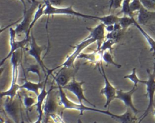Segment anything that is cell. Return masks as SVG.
I'll return each mask as SVG.
<instances>
[{"label":"cell","mask_w":155,"mask_h":123,"mask_svg":"<svg viewBox=\"0 0 155 123\" xmlns=\"http://www.w3.org/2000/svg\"><path fill=\"white\" fill-rule=\"evenodd\" d=\"M96 41L91 38L90 36H87L86 38H85L84 40L77 44L74 47H73L74 51L72 52V53L70 55H68L67 58L65 61L61 64V65L56 67L55 68L48 69L47 70V75H50L52 74L53 71L55 70L58 69V68L62 67H74V62L76 59L78 58L79 55L82 53V50H84L86 47L89 46L90 44L95 42Z\"/></svg>","instance_id":"6da1fadb"},{"label":"cell","mask_w":155,"mask_h":123,"mask_svg":"<svg viewBox=\"0 0 155 123\" xmlns=\"http://www.w3.org/2000/svg\"><path fill=\"white\" fill-rule=\"evenodd\" d=\"M18 61L19 57L18 51L15 52L10 58L12 64V81L10 88L5 91L1 92V98L9 97L10 99H14L18 91L20 89V85L18 84L17 80L18 76Z\"/></svg>","instance_id":"7a4b0ae2"},{"label":"cell","mask_w":155,"mask_h":123,"mask_svg":"<svg viewBox=\"0 0 155 123\" xmlns=\"http://www.w3.org/2000/svg\"><path fill=\"white\" fill-rule=\"evenodd\" d=\"M45 4V7L44 9V15H47L48 18L50 15H65L74 16L77 17L84 18L89 19H96V16H92L90 15L83 14L80 12L75 11L73 8V4H71L70 6L65 7H56L53 6L48 1L44 2Z\"/></svg>","instance_id":"3957f363"},{"label":"cell","mask_w":155,"mask_h":123,"mask_svg":"<svg viewBox=\"0 0 155 123\" xmlns=\"http://www.w3.org/2000/svg\"><path fill=\"white\" fill-rule=\"evenodd\" d=\"M41 3V1L37 0H31V3L30 4V7L26 10H24L21 22L18 24L15 28L16 35H19L23 33H24L25 35L27 34L30 25L33 21L35 13Z\"/></svg>","instance_id":"277c9868"},{"label":"cell","mask_w":155,"mask_h":123,"mask_svg":"<svg viewBox=\"0 0 155 123\" xmlns=\"http://www.w3.org/2000/svg\"><path fill=\"white\" fill-rule=\"evenodd\" d=\"M148 79L144 80L143 84L146 85V96L148 98V104L144 113L141 116V119L139 120V123H140L147 116L150 111L153 107H155L154 105V95H155V71L153 70V72H151L150 70H147Z\"/></svg>","instance_id":"5b68a950"},{"label":"cell","mask_w":155,"mask_h":123,"mask_svg":"<svg viewBox=\"0 0 155 123\" xmlns=\"http://www.w3.org/2000/svg\"><path fill=\"white\" fill-rule=\"evenodd\" d=\"M59 90V104H61L64 109H70V110H76L80 111V115L83 114L84 111H91L94 112H97L102 113V110L100 109L96 108L95 107H90L84 105L83 104H81L79 103H76L70 101L67 96H66L64 89L61 86H58Z\"/></svg>","instance_id":"8992f818"},{"label":"cell","mask_w":155,"mask_h":123,"mask_svg":"<svg viewBox=\"0 0 155 123\" xmlns=\"http://www.w3.org/2000/svg\"><path fill=\"white\" fill-rule=\"evenodd\" d=\"M97 67L104 79V87L101 90L100 93L104 95L106 98V102L104 105V108H107L110 105L111 101L116 99L117 90L110 83V81L107 78L102 62L100 63L99 65L97 66Z\"/></svg>","instance_id":"52a82bcc"},{"label":"cell","mask_w":155,"mask_h":123,"mask_svg":"<svg viewBox=\"0 0 155 123\" xmlns=\"http://www.w3.org/2000/svg\"><path fill=\"white\" fill-rule=\"evenodd\" d=\"M79 70V66L78 67H62L55 76L53 74L54 80L56 81L58 86L63 87L68 84L74 78Z\"/></svg>","instance_id":"ba28073f"},{"label":"cell","mask_w":155,"mask_h":123,"mask_svg":"<svg viewBox=\"0 0 155 123\" xmlns=\"http://www.w3.org/2000/svg\"><path fill=\"white\" fill-rule=\"evenodd\" d=\"M30 48L28 51V53L29 55L32 56L36 60V61L37 62V63L38 64V65L40 66L42 70L44 73L45 76H46L47 75V70L48 69L45 66L43 62V60L41 58L42 52L46 49V47L40 46L38 45L32 32H31V33H30Z\"/></svg>","instance_id":"9c48e42d"},{"label":"cell","mask_w":155,"mask_h":123,"mask_svg":"<svg viewBox=\"0 0 155 123\" xmlns=\"http://www.w3.org/2000/svg\"><path fill=\"white\" fill-rule=\"evenodd\" d=\"M9 33H10V52H8V55L1 60V64H0L1 67L4 64V63L8 59L11 58L12 55L15 52L18 51V50L19 48H24L25 45L27 44V43L30 41V38L28 39V38H27L26 37H25V38L22 40L16 41L15 39V38H16V35H16L15 29H13L12 27H10V28H9Z\"/></svg>","instance_id":"30bf717a"},{"label":"cell","mask_w":155,"mask_h":123,"mask_svg":"<svg viewBox=\"0 0 155 123\" xmlns=\"http://www.w3.org/2000/svg\"><path fill=\"white\" fill-rule=\"evenodd\" d=\"M53 87H51L49 90L42 108L43 113L47 116L56 113L58 108V105L60 104L58 102L57 98L59 95V90L56 92L53 91Z\"/></svg>","instance_id":"8fae6325"},{"label":"cell","mask_w":155,"mask_h":123,"mask_svg":"<svg viewBox=\"0 0 155 123\" xmlns=\"http://www.w3.org/2000/svg\"><path fill=\"white\" fill-rule=\"evenodd\" d=\"M85 83L84 81L78 82L75 79V78H74L68 84L62 87L63 89L67 90L73 93L76 97L77 98L79 103L81 104H82V101H85L87 103H88L91 106L95 107L96 105L90 102L85 96L84 94V90L82 87V85Z\"/></svg>","instance_id":"7c38bea8"},{"label":"cell","mask_w":155,"mask_h":123,"mask_svg":"<svg viewBox=\"0 0 155 123\" xmlns=\"http://www.w3.org/2000/svg\"><path fill=\"white\" fill-rule=\"evenodd\" d=\"M4 108L15 123H19L20 105L16 98L10 99L9 97H7L4 104Z\"/></svg>","instance_id":"4fadbf2b"},{"label":"cell","mask_w":155,"mask_h":123,"mask_svg":"<svg viewBox=\"0 0 155 123\" xmlns=\"http://www.w3.org/2000/svg\"><path fill=\"white\" fill-rule=\"evenodd\" d=\"M137 86L134 85L128 91H124L122 90H117L116 99H119L123 102L127 108H129L134 114H137L140 111L137 110L133 102V95L137 90Z\"/></svg>","instance_id":"5bb4252c"},{"label":"cell","mask_w":155,"mask_h":123,"mask_svg":"<svg viewBox=\"0 0 155 123\" xmlns=\"http://www.w3.org/2000/svg\"><path fill=\"white\" fill-rule=\"evenodd\" d=\"M86 28L90 32L89 36L93 38L97 44V47L96 50H99L102 42L105 38V25L102 22H101L99 24L94 27V28L86 27Z\"/></svg>","instance_id":"9a60e30c"},{"label":"cell","mask_w":155,"mask_h":123,"mask_svg":"<svg viewBox=\"0 0 155 123\" xmlns=\"http://www.w3.org/2000/svg\"><path fill=\"white\" fill-rule=\"evenodd\" d=\"M24 82L23 84L20 85V89H25L29 91H32L33 92L36 96H38L40 92H39V90H42V88L44 87L45 84L47 83V79L49 75H47L45 76V79L44 81L42 82H38L37 83L36 82H33L31 81H28L25 78V73H24Z\"/></svg>","instance_id":"2e32d148"},{"label":"cell","mask_w":155,"mask_h":123,"mask_svg":"<svg viewBox=\"0 0 155 123\" xmlns=\"http://www.w3.org/2000/svg\"><path fill=\"white\" fill-rule=\"evenodd\" d=\"M155 19V12L145 8L143 6L137 12V22L140 25H146L150 21Z\"/></svg>","instance_id":"e0dca14e"},{"label":"cell","mask_w":155,"mask_h":123,"mask_svg":"<svg viewBox=\"0 0 155 123\" xmlns=\"http://www.w3.org/2000/svg\"><path fill=\"white\" fill-rule=\"evenodd\" d=\"M45 84L44 87L41 90L39 94L37 96L36 98V103L35 104V106L36 107V110L38 113V116H43V105L46 99V97L48 93V91H47L45 89Z\"/></svg>","instance_id":"ac0fdd59"},{"label":"cell","mask_w":155,"mask_h":123,"mask_svg":"<svg viewBox=\"0 0 155 123\" xmlns=\"http://www.w3.org/2000/svg\"><path fill=\"white\" fill-rule=\"evenodd\" d=\"M45 4L44 2V3H41L39 4V5L38 6V7L37 8L35 13V15H34V16H33V21L30 25V27H29V29H28V32L27 33V34L25 35V37L27 38H30V35L31 33V30L33 27V25H35V24L36 22V21L42 16V15H44V9H45Z\"/></svg>","instance_id":"d6986e66"},{"label":"cell","mask_w":155,"mask_h":123,"mask_svg":"<svg viewBox=\"0 0 155 123\" xmlns=\"http://www.w3.org/2000/svg\"><path fill=\"white\" fill-rule=\"evenodd\" d=\"M134 25H135L137 28L140 31V32L142 33V35L143 36L144 38L147 41V43L148 44L150 47V51L153 52V56L155 55V40L150 36L140 26V25L137 22V21L135 20Z\"/></svg>","instance_id":"ffe728a7"},{"label":"cell","mask_w":155,"mask_h":123,"mask_svg":"<svg viewBox=\"0 0 155 123\" xmlns=\"http://www.w3.org/2000/svg\"><path fill=\"white\" fill-rule=\"evenodd\" d=\"M96 19L100 21L101 22L106 25H113L119 22V17L116 15L109 14L108 15H105L102 16H96Z\"/></svg>","instance_id":"44dd1931"},{"label":"cell","mask_w":155,"mask_h":123,"mask_svg":"<svg viewBox=\"0 0 155 123\" xmlns=\"http://www.w3.org/2000/svg\"><path fill=\"white\" fill-rule=\"evenodd\" d=\"M135 20L136 19H134V17H130L128 16L124 15L122 17H119L118 22L120 24L122 29H123L124 30H125L130 25H134Z\"/></svg>","instance_id":"7402d4cb"},{"label":"cell","mask_w":155,"mask_h":123,"mask_svg":"<svg viewBox=\"0 0 155 123\" xmlns=\"http://www.w3.org/2000/svg\"><path fill=\"white\" fill-rule=\"evenodd\" d=\"M102 61L107 64H111L115 66L117 68H120L122 67L121 65L114 62L112 55L111 54V52L110 51L107 50L104 52L102 54Z\"/></svg>","instance_id":"603a6c76"},{"label":"cell","mask_w":155,"mask_h":123,"mask_svg":"<svg viewBox=\"0 0 155 123\" xmlns=\"http://www.w3.org/2000/svg\"><path fill=\"white\" fill-rule=\"evenodd\" d=\"M124 78L130 79L134 84V85H136V86H137V84L139 83L143 84V81H144V80H141L138 78V76H137V74H136V68H133L132 69L131 73L129 75H125L124 76Z\"/></svg>","instance_id":"cb8c5ba5"},{"label":"cell","mask_w":155,"mask_h":123,"mask_svg":"<svg viewBox=\"0 0 155 123\" xmlns=\"http://www.w3.org/2000/svg\"><path fill=\"white\" fill-rule=\"evenodd\" d=\"M131 0H123L121 5V10L119 13H122L125 16L134 17L130 10V2Z\"/></svg>","instance_id":"d4e9b609"},{"label":"cell","mask_w":155,"mask_h":123,"mask_svg":"<svg viewBox=\"0 0 155 123\" xmlns=\"http://www.w3.org/2000/svg\"><path fill=\"white\" fill-rule=\"evenodd\" d=\"M124 31L125 30H124L123 29H121L119 30L113 31L111 32L108 33L105 36V38L113 39L114 41H116V42H117L121 39V37L123 35Z\"/></svg>","instance_id":"484cf974"},{"label":"cell","mask_w":155,"mask_h":123,"mask_svg":"<svg viewBox=\"0 0 155 123\" xmlns=\"http://www.w3.org/2000/svg\"><path fill=\"white\" fill-rule=\"evenodd\" d=\"M116 43V41H114L113 39H106L105 40H104L102 42L99 50L102 52L107 51V50H109L110 52H111L112 47Z\"/></svg>","instance_id":"4316f807"},{"label":"cell","mask_w":155,"mask_h":123,"mask_svg":"<svg viewBox=\"0 0 155 123\" xmlns=\"http://www.w3.org/2000/svg\"><path fill=\"white\" fill-rule=\"evenodd\" d=\"M22 102L24 105L25 107L26 108H29L35 105L36 103V100H35L33 97L27 95H25L23 96Z\"/></svg>","instance_id":"83f0119b"},{"label":"cell","mask_w":155,"mask_h":123,"mask_svg":"<svg viewBox=\"0 0 155 123\" xmlns=\"http://www.w3.org/2000/svg\"><path fill=\"white\" fill-rule=\"evenodd\" d=\"M130 10L133 15L136 12H139L142 7L140 0H131L130 4Z\"/></svg>","instance_id":"f1b7e54d"},{"label":"cell","mask_w":155,"mask_h":123,"mask_svg":"<svg viewBox=\"0 0 155 123\" xmlns=\"http://www.w3.org/2000/svg\"><path fill=\"white\" fill-rule=\"evenodd\" d=\"M142 5L147 10L155 12V2L152 0H140Z\"/></svg>","instance_id":"f546056e"},{"label":"cell","mask_w":155,"mask_h":123,"mask_svg":"<svg viewBox=\"0 0 155 123\" xmlns=\"http://www.w3.org/2000/svg\"><path fill=\"white\" fill-rule=\"evenodd\" d=\"M53 6L56 7H64L63 5H66L68 0H47Z\"/></svg>","instance_id":"4dcf8cb0"},{"label":"cell","mask_w":155,"mask_h":123,"mask_svg":"<svg viewBox=\"0 0 155 123\" xmlns=\"http://www.w3.org/2000/svg\"><path fill=\"white\" fill-rule=\"evenodd\" d=\"M28 71L36 73V74L38 75V76H39V81L41 82V73H40L39 68L38 65H31V66L28 68Z\"/></svg>","instance_id":"1f68e13d"},{"label":"cell","mask_w":155,"mask_h":123,"mask_svg":"<svg viewBox=\"0 0 155 123\" xmlns=\"http://www.w3.org/2000/svg\"><path fill=\"white\" fill-rule=\"evenodd\" d=\"M50 116H51V118L53 119V121L55 123H64V121H62L61 116L56 115V113L52 114Z\"/></svg>","instance_id":"d6a6232c"},{"label":"cell","mask_w":155,"mask_h":123,"mask_svg":"<svg viewBox=\"0 0 155 123\" xmlns=\"http://www.w3.org/2000/svg\"><path fill=\"white\" fill-rule=\"evenodd\" d=\"M105 30L108 32V33L111 32L114 30V24L113 25H109L105 26Z\"/></svg>","instance_id":"836d02e7"},{"label":"cell","mask_w":155,"mask_h":123,"mask_svg":"<svg viewBox=\"0 0 155 123\" xmlns=\"http://www.w3.org/2000/svg\"><path fill=\"white\" fill-rule=\"evenodd\" d=\"M42 116H38L37 120L33 123H42Z\"/></svg>","instance_id":"e575fe53"},{"label":"cell","mask_w":155,"mask_h":123,"mask_svg":"<svg viewBox=\"0 0 155 123\" xmlns=\"http://www.w3.org/2000/svg\"><path fill=\"white\" fill-rule=\"evenodd\" d=\"M20 1L22 4H23V6H24V10H26L27 9V7H26V4H25V0H19Z\"/></svg>","instance_id":"d590c367"},{"label":"cell","mask_w":155,"mask_h":123,"mask_svg":"<svg viewBox=\"0 0 155 123\" xmlns=\"http://www.w3.org/2000/svg\"><path fill=\"white\" fill-rule=\"evenodd\" d=\"M0 123H6V122H5V121L3 120V119L2 118H1V122H0Z\"/></svg>","instance_id":"8d00e7d4"},{"label":"cell","mask_w":155,"mask_h":123,"mask_svg":"<svg viewBox=\"0 0 155 123\" xmlns=\"http://www.w3.org/2000/svg\"><path fill=\"white\" fill-rule=\"evenodd\" d=\"M28 2H29L30 4H31V0H26Z\"/></svg>","instance_id":"74e56055"},{"label":"cell","mask_w":155,"mask_h":123,"mask_svg":"<svg viewBox=\"0 0 155 123\" xmlns=\"http://www.w3.org/2000/svg\"><path fill=\"white\" fill-rule=\"evenodd\" d=\"M153 113H154V118H155V108H154V110Z\"/></svg>","instance_id":"f35d334b"},{"label":"cell","mask_w":155,"mask_h":123,"mask_svg":"<svg viewBox=\"0 0 155 123\" xmlns=\"http://www.w3.org/2000/svg\"><path fill=\"white\" fill-rule=\"evenodd\" d=\"M153 70L155 71V62H154V68H153Z\"/></svg>","instance_id":"ab89813d"},{"label":"cell","mask_w":155,"mask_h":123,"mask_svg":"<svg viewBox=\"0 0 155 123\" xmlns=\"http://www.w3.org/2000/svg\"><path fill=\"white\" fill-rule=\"evenodd\" d=\"M42 1H44V2H45V1H46V0H42Z\"/></svg>","instance_id":"60d3db41"},{"label":"cell","mask_w":155,"mask_h":123,"mask_svg":"<svg viewBox=\"0 0 155 123\" xmlns=\"http://www.w3.org/2000/svg\"><path fill=\"white\" fill-rule=\"evenodd\" d=\"M152 1H153L155 2V0H152Z\"/></svg>","instance_id":"b9f144b4"},{"label":"cell","mask_w":155,"mask_h":123,"mask_svg":"<svg viewBox=\"0 0 155 123\" xmlns=\"http://www.w3.org/2000/svg\"><path fill=\"white\" fill-rule=\"evenodd\" d=\"M138 123H139V122H138Z\"/></svg>","instance_id":"7bdbcfd3"}]
</instances>
